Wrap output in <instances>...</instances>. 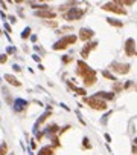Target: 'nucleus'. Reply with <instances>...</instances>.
<instances>
[{
  "label": "nucleus",
  "instance_id": "1",
  "mask_svg": "<svg viewBox=\"0 0 137 155\" xmlns=\"http://www.w3.org/2000/svg\"><path fill=\"white\" fill-rule=\"evenodd\" d=\"M85 103L87 106L96 109V111H105L107 109V101H104L102 98L96 97V95H91V97H84V100H82Z\"/></svg>",
  "mask_w": 137,
  "mask_h": 155
},
{
  "label": "nucleus",
  "instance_id": "2",
  "mask_svg": "<svg viewBox=\"0 0 137 155\" xmlns=\"http://www.w3.org/2000/svg\"><path fill=\"white\" fill-rule=\"evenodd\" d=\"M75 43H76V35H66L61 40H58L52 48H53V51H61V49H66V48H68L70 45H75Z\"/></svg>",
  "mask_w": 137,
  "mask_h": 155
},
{
  "label": "nucleus",
  "instance_id": "3",
  "mask_svg": "<svg viewBox=\"0 0 137 155\" xmlns=\"http://www.w3.org/2000/svg\"><path fill=\"white\" fill-rule=\"evenodd\" d=\"M84 9H79V8H70L66 14H64V19L68 20V22H73V20H81L82 16H84Z\"/></svg>",
  "mask_w": 137,
  "mask_h": 155
},
{
  "label": "nucleus",
  "instance_id": "4",
  "mask_svg": "<svg viewBox=\"0 0 137 155\" xmlns=\"http://www.w3.org/2000/svg\"><path fill=\"white\" fill-rule=\"evenodd\" d=\"M102 9H104V11H111V12H116V14H123V16L127 14V9H125V8H122V6H119L116 2H108V3L102 5Z\"/></svg>",
  "mask_w": 137,
  "mask_h": 155
},
{
  "label": "nucleus",
  "instance_id": "5",
  "mask_svg": "<svg viewBox=\"0 0 137 155\" xmlns=\"http://www.w3.org/2000/svg\"><path fill=\"white\" fill-rule=\"evenodd\" d=\"M111 71H114L116 74H128L130 72V64L128 63H119V61H113L110 64Z\"/></svg>",
  "mask_w": 137,
  "mask_h": 155
},
{
  "label": "nucleus",
  "instance_id": "6",
  "mask_svg": "<svg viewBox=\"0 0 137 155\" xmlns=\"http://www.w3.org/2000/svg\"><path fill=\"white\" fill-rule=\"evenodd\" d=\"M76 66H78V69H76V74H78L79 77H82V79H84L85 75H88V74L93 71V69L88 66V64H87L85 61H82V60H78Z\"/></svg>",
  "mask_w": 137,
  "mask_h": 155
},
{
  "label": "nucleus",
  "instance_id": "7",
  "mask_svg": "<svg viewBox=\"0 0 137 155\" xmlns=\"http://www.w3.org/2000/svg\"><path fill=\"white\" fill-rule=\"evenodd\" d=\"M98 45H99V42H91V43H87L84 48L81 49V57H82V58H87V57H88V54L91 52V51L98 48Z\"/></svg>",
  "mask_w": 137,
  "mask_h": 155
},
{
  "label": "nucleus",
  "instance_id": "8",
  "mask_svg": "<svg viewBox=\"0 0 137 155\" xmlns=\"http://www.w3.org/2000/svg\"><path fill=\"white\" fill-rule=\"evenodd\" d=\"M125 54L128 57L136 55V42H134V38H128V40L125 42Z\"/></svg>",
  "mask_w": 137,
  "mask_h": 155
},
{
  "label": "nucleus",
  "instance_id": "9",
  "mask_svg": "<svg viewBox=\"0 0 137 155\" xmlns=\"http://www.w3.org/2000/svg\"><path fill=\"white\" fill-rule=\"evenodd\" d=\"M27 106H29V103H27L26 100H23V98L14 100V111H15V112H21V111H24Z\"/></svg>",
  "mask_w": 137,
  "mask_h": 155
},
{
  "label": "nucleus",
  "instance_id": "10",
  "mask_svg": "<svg viewBox=\"0 0 137 155\" xmlns=\"http://www.w3.org/2000/svg\"><path fill=\"white\" fill-rule=\"evenodd\" d=\"M93 35H94V32H93V29H90V28H82V29L79 31V38H81L82 42L90 40V38H93Z\"/></svg>",
  "mask_w": 137,
  "mask_h": 155
},
{
  "label": "nucleus",
  "instance_id": "11",
  "mask_svg": "<svg viewBox=\"0 0 137 155\" xmlns=\"http://www.w3.org/2000/svg\"><path fill=\"white\" fill-rule=\"evenodd\" d=\"M82 80H84L82 83H84V86H85V88H90V86H93V85L96 83V72H94V71H91V72H90L88 75H85Z\"/></svg>",
  "mask_w": 137,
  "mask_h": 155
},
{
  "label": "nucleus",
  "instance_id": "12",
  "mask_svg": "<svg viewBox=\"0 0 137 155\" xmlns=\"http://www.w3.org/2000/svg\"><path fill=\"white\" fill-rule=\"evenodd\" d=\"M34 14L37 17H41V19H55V16H57L53 11H49V9H46V11H35Z\"/></svg>",
  "mask_w": 137,
  "mask_h": 155
},
{
  "label": "nucleus",
  "instance_id": "13",
  "mask_svg": "<svg viewBox=\"0 0 137 155\" xmlns=\"http://www.w3.org/2000/svg\"><path fill=\"white\" fill-rule=\"evenodd\" d=\"M96 97H99V98H102V100L105 101V100H113V98H114V94H113V92L99 91V92H96Z\"/></svg>",
  "mask_w": 137,
  "mask_h": 155
},
{
  "label": "nucleus",
  "instance_id": "14",
  "mask_svg": "<svg viewBox=\"0 0 137 155\" xmlns=\"http://www.w3.org/2000/svg\"><path fill=\"white\" fill-rule=\"evenodd\" d=\"M5 80H6L9 85H12V86H21V83H20L14 75H11V74H5Z\"/></svg>",
  "mask_w": 137,
  "mask_h": 155
},
{
  "label": "nucleus",
  "instance_id": "15",
  "mask_svg": "<svg viewBox=\"0 0 137 155\" xmlns=\"http://www.w3.org/2000/svg\"><path fill=\"white\" fill-rule=\"evenodd\" d=\"M50 114H52V111H47V112H44V114H43V115H41V117L38 118V121H37V123H35V126H34V129H35L34 132H37V127H38V124L44 123V121L47 120V117H50Z\"/></svg>",
  "mask_w": 137,
  "mask_h": 155
},
{
  "label": "nucleus",
  "instance_id": "16",
  "mask_svg": "<svg viewBox=\"0 0 137 155\" xmlns=\"http://www.w3.org/2000/svg\"><path fill=\"white\" fill-rule=\"evenodd\" d=\"M67 83H68V88H70L72 91H75L76 94H79V95H82V97H85V94H87V92H85V89H82V88H76L75 85H72V82H67Z\"/></svg>",
  "mask_w": 137,
  "mask_h": 155
},
{
  "label": "nucleus",
  "instance_id": "17",
  "mask_svg": "<svg viewBox=\"0 0 137 155\" xmlns=\"http://www.w3.org/2000/svg\"><path fill=\"white\" fill-rule=\"evenodd\" d=\"M38 155H55V151H53V148H50V146H44V148L40 149Z\"/></svg>",
  "mask_w": 137,
  "mask_h": 155
},
{
  "label": "nucleus",
  "instance_id": "18",
  "mask_svg": "<svg viewBox=\"0 0 137 155\" xmlns=\"http://www.w3.org/2000/svg\"><path fill=\"white\" fill-rule=\"evenodd\" d=\"M31 6L35 8L37 11H46V9H49V6L46 3H34V2H31Z\"/></svg>",
  "mask_w": 137,
  "mask_h": 155
},
{
  "label": "nucleus",
  "instance_id": "19",
  "mask_svg": "<svg viewBox=\"0 0 137 155\" xmlns=\"http://www.w3.org/2000/svg\"><path fill=\"white\" fill-rule=\"evenodd\" d=\"M57 131H60L58 124H50V126H47V127H46V134H49V135L57 134Z\"/></svg>",
  "mask_w": 137,
  "mask_h": 155
},
{
  "label": "nucleus",
  "instance_id": "20",
  "mask_svg": "<svg viewBox=\"0 0 137 155\" xmlns=\"http://www.w3.org/2000/svg\"><path fill=\"white\" fill-rule=\"evenodd\" d=\"M107 22L110 23V25H113V26H116V28H122L123 26V22H119V20H116V19H107Z\"/></svg>",
  "mask_w": 137,
  "mask_h": 155
},
{
  "label": "nucleus",
  "instance_id": "21",
  "mask_svg": "<svg viewBox=\"0 0 137 155\" xmlns=\"http://www.w3.org/2000/svg\"><path fill=\"white\" fill-rule=\"evenodd\" d=\"M116 3H117L119 6H133V5H134L133 0H125V2H122V0H116Z\"/></svg>",
  "mask_w": 137,
  "mask_h": 155
},
{
  "label": "nucleus",
  "instance_id": "22",
  "mask_svg": "<svg viewBox=\"0 0 137 155\" xmlns=\"http://www.w3.org/2000/svg\"><path fill=\"white\" fill-rule=\"evenodd\" d=\"M102 75L105 77V79H108V80H111V82H116V77H114L111 72H108V71H104V72H102Z\"/></svg>",
  "mask_w": 137,
  "mask_h": 155
},
{
  "label": "nucleus",
  "instance_id": "23",
  "mask_svg": "<svg viewBox=\"0 0 137 155\" xmlns=\"http://www.w3.org/2000/svg\"><path fill=\"white\" fill-rule=\"evenodd\" d=\"M123 89V85L120 83V82H114V85H113V91L114 92H119V91H122Z\"/></svg>",
  "mask_w": 137,
  "mask_h": 155
},
{
  "label": "nucleus",
  "instance_id": "24",
  "mask_svg": "<svg viewBox=\"0 0 137 155\" xmlns=\"http://www.w3.org/2000/svg\"><path fill=\"white\" fill-rule=\"evenodd\" d=\"M29 35H31V28L27 26V28L23 29V32H21V38H23V40H26V38L29 37Z\"/></svg>",
  "mask_w": 137,
  "mask_h": 155
},
{
  "label": "nucleus",
  "instance_id": "25",
  "mask_svg": "<svg viewBox=\"0 0 137 155\" xmlns=\"http://www.w3.org/2000/svg\"><path fill=\"white\" fill-rule=\"evenodd\" d=\"M82 146H84L85 149H90V148H91V145H90V140H88L87 137H85L84 140H82Z\"/></svg>",
  "mask_w": 137,
  "mask_h": 155
},
{
  "label": "nucleus",
  "instance_id": "26",
  "mask_svg": "<svg viewBox=\"0 0 137 155\" xmlns=\"http://www.w3.org/2000/svg\"><path fill=\"white\" fill-rule=\"evenodd\" d=\"M6 152H8V146H6V143H3L0 146V155H6Z\"/></svg>",
  "mask_w": 137,
  "mask_h": 155
},
{
  "label": "nucleus",
  "instance_id": "27",
  "mask_svg": "<svg viewBox=\"0 0 137 155\" xmlns=\"http://www.w3.org/2000/svg\"><path fill=\"white\" fill-rule=\"evenodd\" d=\"M6 60H8V55H6V54L0 55V63H6Z\"/></svg>",
  "mask_w": 137,
  "mask_h": 155
},
{
  "label": "nucleus",
  "instance_id": "28",
  "mask_svg": "<svg viewBox=\"0 0 137 155\" xmlns=\"http://www.w3.org/2000/svg\"><path fill=\"white\" fill-rule=\"evenodd\" d=\"M6 52H8V54H14V52H15V48H14V46H9V48L6 49Z\"/></svg>",
  "mask_w": 137,
  "mask_h": 155
},
{
  "label": "nucleus",
  "instance_id": "29",
  "mask_svg": "<svg viewBox=\"0 0 137 155\" xmlns=\"http://www.w3.org/2000/svg\"><path fill=\"white\" fill-rule=\"evenodd\" d=\"M110 115H111V112H108L107 115H104V117H102V124H105V123H107V118L110 117Z\"/></svg>",
  "mask_w": 137,
  "mask_h": 155
},
{
  "label": "nucleus",
  "instance_id": "30",
  "mask_svg": "<svg viewBox=\"0 0 137 155\" xmlns=\"http://www.w3.org/2000/svg\"><path fill=\"white\" fill-rule=\"evenodd\" d=\"M63 61H64V63H70V61H72V58L68 57V55H64V57H63Z\"/></svg>",
  "mask_w": 137,
  "mask_h": 155
},
{
  "label": "nucleus",
  "instance_id": "31",
  "mask_svg": "<svg viewBox=\"0 0 137 155\" xmlns=\"http://www.w3.org/2000/svg\"><path fill=\"white\" fill-rule=\"evenodd\" d=\"M8 19L11 20V23H15V22H17V19H15V17H14V16H9Z\"/></svg>",
  "mask_w": 137,
  "mask_h": 155
},
{
  "label": "nucleus",
  "instance_id": "32",
  "mask_svg": "<svg viewBox=\"0 0 137 155\" xmlns=\"http://www.w3.org/2000/svg\"><path fill=\"white\" fill-rule=\"evenodd\" d=\"M12 69H14V71H17V72H18V71H21L18 64H14V66H12Z\"/></svg>",
  "mask_w": 137,
  "mask_h": 155
},
{
  "label": "nucleus",
  "instance_id": "33",
  "mask_svg": "<svg viewBox=\"0 0 137 155\" xmlns=\"http://www.w3.org/2000/svg\"><path fill=\"white\" fill-rule=\"evenodd\" d=\"M32 58H34L35 61H40V60H41V58H40V55H37V54H34V55H32Z\"/></svg>",
  "mask_w": 137,
  "mask_h": 155
},
{
  "label": "nucleus",
  "instance_id": "34",
  "mask_svg": "<svg viewBox=\"0 0 137 155\" xmlns=\"http://www.w3.org/2000/svg\"><path fill=\"white\" fill-rule=\"evenodd\" d=\"M47 25H49V26H53V28H55V26H57V22H47Z\"/></svg>",
  "mask_w": 137,
  "mask_h": 155
},
{
  "label": "nucleus",
  "instance_id": "35",
  "mask_svg": "<svg viewBox=\"0 0 137 155\" xmlns=\"http://www.w3.org/2000/svg\"><path fill=\"white\" fill-rule=\"evenodd\" d=\"M5 29H6L8 32H11V26H9V25H8V23H5Z\"/></svg>",
  "mask_w": 137,
  "mask_h": 155
},
{
  "label": "nucleus",
  "instance_id": "36",
  "mask_svg": "<svg viewBox=\"0 0 137 155\" xmlns=\"http://www.w3.org/2000/svg\"><path fill=\"white\" fill-rule=\"evenodd\" d=\"M31 148H32V149H35V148H37V145H35V141H34V140L31 141Z\"/></svg>",
  "mask_w": 137,
  "mask_h": 155
},
{
  "label": "nucleus",
  "instance_id": "37",
  "mask_svg": "<svg viewBox=\"0 0 137 155\" xmlns=\"http://www.w3.org/2000/svg\"><path fill=\"white\" fill-rule=\"evenodd\" d=\"M31 40L35 43V42H37V35H31Z\"/></svg>",
  "mask_w": 137,
  "mask_h": 155
},
{
  "label": "nucleus",
  "instance_id": "38",
  "mask_svg": "<svg viewBox=\"0 0 137 155\" xmlns=\"http://www.w3.org/2000/svg\"><path fill=\"white\" fill-rule=\"evenodd\" d=\"M105 140H107V141H111V137H110L108 134H105Z\"/></svg>",
  "mask_w": 137,
  "mask_h": 155
},
{
  "label": "nucleus",
  "instance_id": "39",
  "mask_svg": "<svg viewBox=\"0 0 137 155\" xmlns=\"http://www.w3.org/2000/svg\"><path fill=\"white\" fill-rule=\"evenodd\" d=\"M133 152H134V154H137V146H133Z\"/></svg>",
  "mask_w": 137,
  "mask_h": 155
},
{
  "label": "nucleus",
  "instance_id": "40",
  "mask_svg": "<svg viewBox=\"0 0 137 155\" xmlns=\"http://www.w3.org/2000/svg\"><path fill=\"white\" fill-rule=\"evenodd\" d=\"M134 146H137V138H134Z\"/></svg>",
  "mask_w": 137,
  "mask_h": 155
},
{
  "label": "nucleus",
  "instance_id": "41",
  "mask_svg": "<svg viewBox=\"0 0 137 155\" xmlns=\"http://www.w3.org/2000/svg\"><path fill=\"white\" fill-rule=\"evenodd\" d=\"M136 55H137V51H136Z\"/></svg>",
  "mask_w": 137,
  "mask_h": 155
},
{
  "label": "nucleus",
  "instance_id": "42",
  "mask_svg": "<svg viewBox=\"0 0 137 155\" xmlns=\"http://www.w3.org/2000/svg\"><path fill=\"white\" fill-rule=\"evenodd\" d=\"M9 155H14V154H9Z\"/></svg>",
  "mask_w": 137,
  "mask_h": 155
}]
</instances>
